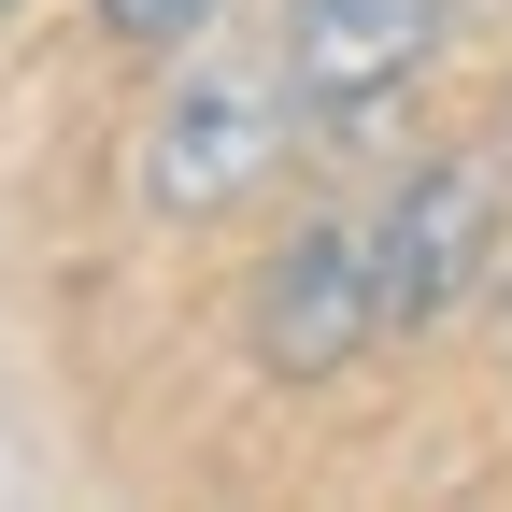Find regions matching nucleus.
<instances>
[{"label": "nucleus", "mask_w": 512, "mask_h": 512, "mask_svg": "<svg viewBox=\"0 0 512 512\" xmlns=\"http://www.w3.org/2000/svg\"><path fill=\"white\" fill-rule=\"evenodd\" d=\"M100 29H114V43H143V57H185V43L214 29V0H100Z\"/></svg>", "instance_id": "obj_5"}, {"label": "nucleus", "mask_w": 512, "mask_h": 512, "mask_svg": "<svg viewBox=\"0 0 512 512\" xmlns=\"http://www.w3.org/2000/svg\"><path fill=\"white\" fill-rule=\"evenodd\" d=\"M285 86L313 114H384L441 57V0H285Z\"/></svg>", "instance_id": "obj_4"}, {"label": "nucleus", "mask_w": 512, "mask_h": 512, "mask_svg": "<svg viewBox=\"0 0 512 512\" xmlns=\"http://www.w3.org/2000/svg\"><path fill=\"white\" fill-rule=\"evenodd\" d=\"M299 86H285V57H185V86L143 114V200L157 214H242V200H271V171L299 157Z\"/></svg>", "instance_id": "obj_1"}, {"label": "nucleus", "mask_w": 512, "mask_h": 512, "mask_svg": "<svg viewBox=\"0 0 512 512\" xmlns=\"http://www.w3.org/2000/svg\"><path fill=\"white\" fill-rule=\"evenodd\" d=\"M370 328H384V285H370V228L313 214L299 242H271V256H256L242 342H256V370H271V384H342V370L370 356Z\"/></svg>", "instance_id": "obj_3"}, {"label": "nucleus", "mask_w": 512, "mask_h": 512, "mask_svg": "<svg viewBox=\"0 0 512 512\" xmlns=\"http://www.w3.org/2000/svg\"><path fill=\"white\" fill-rule=\"evenodd\" d=\"M498 228H512V185L498 157H413V185L370 214V285H384V328H441L484 271H498Z\"/></svg>", "instance_id": "obj_2"}]
</instances>
